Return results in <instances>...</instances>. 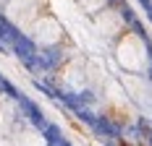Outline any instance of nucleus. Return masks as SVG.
Listing matches in <instances>:
<instances>
[{
  "label": "nucleus",
  "instance_id": "nucleus-1",
  "mask_svg": "<svg viewBox=\"0 0 152 146\" xmlns=\"http://www.w3.org/2000/svg\"><path fill=\"white\" fill-rule=\"evenodd\" d=\"M16 102L21 104V110H24V115L29 117V123L34 125V128H39V131H45V128H47V120H45V115H42V110H39L37 104L31 102V99H26L24 94H18V97H16Z\"/></svg>",
  "mask_w": 152,
  "mask_h": 146
},
{
  "label": "nucleus",
  "instance_id": "nucleus-2",
  "mask_svg": "<svg viewBox=\"0 0 152 146\" xmlns=\"http://www.w3.org/2000/svg\"><path fill=\"white\" fill-rule=\"evenodd\" d=\"M42 133H45V138H47V146H55V144H61V141H63V133H61L58 125H50V123H47V128Z\"/></svg>",
  "mask_w": 152,
  "mask_h": 146
},
{
  "label": "nucleus",
  "instance_id": "nucleus-3",
  "mask_svg": "<svg viewBox=\"0 0 152 146\" xmlns=\"http://www.w3.org/2000/svg\"><path fill=\"white\" fill-rule=\"evenodd\" d=\"M16 34H18V31H16L13 26H11V24H8L3 16H0V37H3V39H8V42H13Z\"/></svg>",
  "mask_w": 152,
  "mask_h": 146
},
{
  "label": "nucleus",
  "instance_id": "nucleus-4",
  "mask_svg": "<svg viewBox=\"0 0 152 146\" xmlns=\"http://www.w3.org/2000/svg\"><path fill=\"white\" fill-rule=\"evenodd\" d=\"M55 146H71V144H68V141H66V138H63L61 144H55Z\"/></svg>",
  "mask_w": 152,
  "mask_h": 146
}]
</instances>
